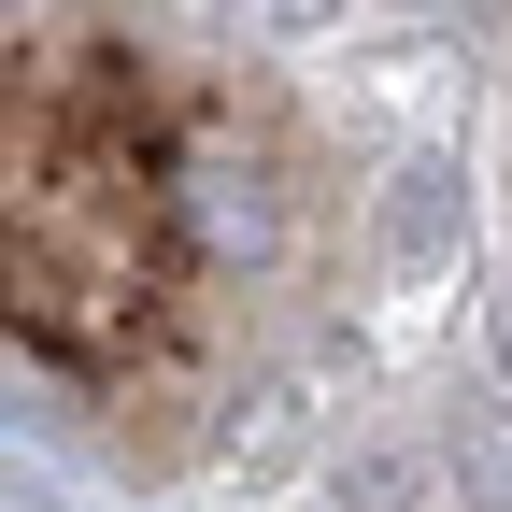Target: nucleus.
<instances>
[{
	"mask_svg": "<svg viewBox=\"0 0 512 512\" xmlns=\"http://www.w3.org/2000/svg\"><path fill=\"white\" fill-rule=\"evenodd\" d=\"M456 470L484 484V512H512V413H470L456 427Z\"/></svg>",
	"mask_w": 512,
	"mask_h": 512,
	"instance_id": "obj_1",
	"label": "nucleus"
},
{
	"mask_svg": "<svg viewBox=\"0 0 512 512\" xmlns=\"http://www.w3.org/2000/svg\"><path fill=\"white\" fill-rule=\"evenodd\" d=\"M441 185H456L441 157H413V171H399V256H441Z\"/></svg>",
	"mask_w": 512,
	"mask_h": 512,
	"instance_id": "obj_2",
	"label": "nucleus"
},
{
	"mask_svg": "<svg viewBox=\"0 0 512 512\" xmlns=\"http://www.w3.org/2000/svg\"><path fill=\"white\" fill-rule=\"evenodd\" d=\"M228 15H256V29H328L342 0H228Z\"/></svg>",
	"mask_w": 512,
	"mask_h": 512,
	"instance_id": "obj_3",
	"label": "nucleus"
},
{
	"mask_svg": "<svg viewBox=\"0 0 512 512\" xmlns=\"http://www.w3.org/2000/svg\"><path fill=\"white\" fill-rule=\"evenodd\" d=\"M498 356H512V285H498Z\"/></svg>",
	"mask_w": 512,
	"mask_h": 512,
	"instance_id": "obj_4",
	"label": "nucleus"
}]
</instances>
